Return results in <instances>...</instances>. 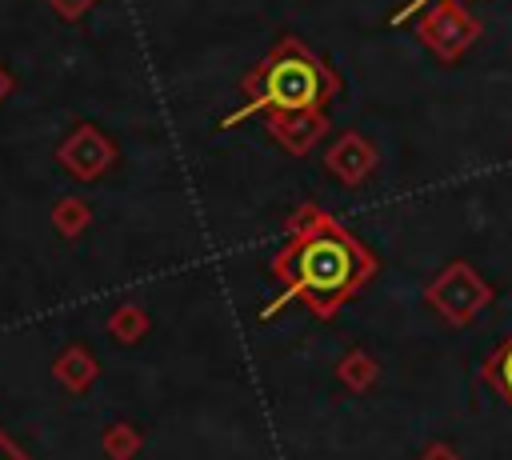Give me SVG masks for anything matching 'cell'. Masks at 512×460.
<instances>
[{"label": "cell", "mask_w": 512, "mask_h": 460, "mask_svg": "<svg viewBox=\"0 0 512 460\" xmlns=\"http://www.w3.org/2000/svg\"><path fill=\"white\" fill-rule=\"evenodd\" d=\"M340 72L312 52L300 36H280L256 68L244 72L240 92L244 104L220 120V128H236L256 112H292V108H328L340 96Z\"/></svg>", "instance_id": "obj_2"}, {"label": "cell", "mask_w": 512, "mask_h": 460, "mask_svg": "<svg viewBox=\"0 0 512 460\" xmlns=\"http://www.w3.org/2000/svg\"><path fill=\"white\" fill-rule=\"evenodd\" d=\"M480 20L460 4V0H432L428 8H420L416 16V40L440 60V64H456L476 40H480Z\"/></svg>", "instance_id": "obj_4"}, {"label": "cell", "mask_w": 512, "mask_h": 460, "mask_svg": "<svg viewBox=\"0 0 512 460\" xmlns=\"http://www.w3.org/2000/svg\"><path fill=\"white\" fill-rule=\"evenodd\" d=\"M112 160H116V148H112L92 124L76 128V132L64 140V148H60V164H64L72 176H80V180L104 176V172L112 168Z\"/></svg>", "instance_id": "obj_7"}, {"label": "cell", "mask_w": 512, "mask_h": 460, "mask_svg": "<svg viewBox=\"0 0 512 460\" xmlns=\"http://www.w3.org/2000/svg\"><path fill=\"white\" fill-rule=\"evenodd\" d=\"M480 380L512 408V332L484 356V364H480Z\"/></svg>", "instance_id": "obj_10"}, {"label": "cell", "mask_w": 512, "mask_h": 460, "mask_svg": "<svg viewBox=\"0 0 512 460\" xmlns=\"http://www.w3.org/2000/svg\"><path fill=\"white\" fill-rule=\"evenodd\" d=\"M496 300V288L468 264V260H452L444 264L428 284H424V304L452 328H468L488 304Z\"/></svg>", "instance_id": "obj_3"}, {"label": "cell", "mask_w": 512, "mask_h": 460, "mask_svg": "<svg viewBox=\"0 0 512 460\" xmlns=\"http://www.w3.org/2000/svg\"><path fill=\"white\" fill-rule=\"evenodd\" d=\"M152 328V316L140 308V304H120L112 316H108V336L120 340V344H136L144 340Z\"/></svg>", "instance_id": "obj_11"}, {"label": "cell", "mask_w": 512, "mask_h": 460, "mask_svg": "<svg viewBox=\"0 0 512 460\" xmlns=\"http://www.w3.org/2000/svg\"><path fill=\"white\" fill-rule=\"evenodd\" d=\"M268 136L288 152V156H308L324 132H328V112L324 108H292V112H264Z\"/></svg>", "instance_id": "obj_5"}, {"label": "cell", "mask_w": 512, "mask_h": 460, "mask_svg": "<svg viewBox=\"0 0 512 460\" xmlns=\"http://www.w3.org/2000/svg\"><path fill=\"white\" fill-rule=\"evenodd\" d=\"M428 4H432V0H408L404 8H396V12H392V28H400V24H408V20H412V16L420 12V8H428Z\"/></svg>", "instance_id": "obj_16"}, {"label": "cell", "mask_w": 512, "mask_h": 460, "mask_svg": "<svg viewBox=\"0 0 512 460\" xmlns=\"http://www.w3.org/2000/svg\"><path fill=\"white\" fill-rule=\"evenodd\" d=\"M52 376L60 380L64 392L84 396V392L96 384V376H100V360L88 352V344H68V348L52 360Z\"/></svg>", "instance_id": "obj_8"}, {"label": "cell", "mask_w": 512, "mask_h": 460, "mask_svg": "<svg viewBox=\"0 0 512 460\" xmlns=\"http://www.w3.org/2000/svg\"><path fill=\"white\" fill-rule=\"evenodd\" d=\"M0 460H32V456H28V452H24V448H20V444L0 428Z\"/></svg>", "instance_id": "obj_15"}, {"label": "cell", "mask_w": 512, "mask_h": 460, "mask_svg": "<svg viewBox=\"0 0 512 460\" xmlns=\"http://www.w3.org/2000/svg\"><path fill=\"white\" fill-rule=\"evenodd\" d=\"M284 232L288 240L268 260V276L280 284V296L260 308V320H272L292 300L304 304L316 320H336V312L356 300L380 272V256L312 200L288 212Z\"/></svg>", "instance_id": "obj_1"}, {"label": "cell", "mask_w": 512, "mask_h": 460, "mask_svg": "<svg viewBox=\"0 0 512 460\" xmlns=\"http://www.w3.org/2000/svg\"><path fill=\"white\" fill-rule=\"evenodd\" d=\"M376 164H380L376 144H372L364 132H356V128H344V132L324 148V168H328L340 184H348V188L364 184V180L376 172Z\"/></svg>", "instance_id": "obj_6"}, {"label": "cell", "mask_w": 512, "mask_h": 460, "mask_svg": "<svg viewBox=\"0 0 512 460\" xmlns=\"http://www.w3.org/2000/svg\"><path fill=\"white\" fill-rule=\"evenodd\" d=\"M100 444H104V456H108V460H132V456L140 452L144 436H140V428H136V424L116 420V424H108V428H104Z\"/></svg>", "instance_id": "obj_12"}, {"label": "cell", "mask_w": 512, "mask_h": 460, "mask_svg": "<svg viewBox=\"0 0 512 460\" xmlns=\"http://www.w3.org/2000/svg\"><path fill=\"white\" fill-rule=\"evenodd\" d=\"M336 380H340L352 396H364V392H372L376 380H380V360H376L368 348H352V352L340 356V364H336Z\"/></svg>", "instance_id": "obj_9"}, {"label": "cell", "mask_w": 512, "mask_h": 460, "mask_svg": "<svg viewBox=\"0 0 512 460\" xmlns=\"http://www.w3.org/2000/svg\"><path fill=\"white\" fill-rule=\"evenodd\" d=\"M416 460H464V456H460L448 440H432V444H424V448H420V456H416Z\"/></svg>", "instance_id": "obj_14"}, {"label": "cell", "mask_w": 512, "mask_h": 460, "mask_svg": "<svg viewBox=\"0 0 512 460\" xmlns=\"http://www.w3.org/2000/svg\"><path fill=\"white\" fill-rule=\"evenodd\" d=\"M52 220H56L60 236H80V232L88 228L92 212H88V204H84V200H60V204H56V212H52Z\"/></svg>", "instance_id": "obj_13"}]
</instances>
